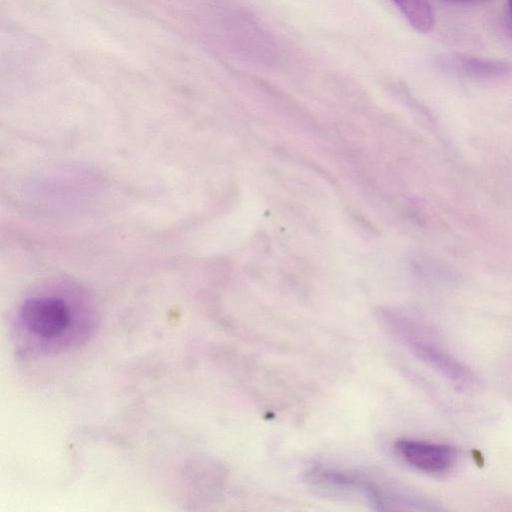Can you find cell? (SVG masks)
<instances>
[{
	"label": "cell",
	"instance_id": "cell-1",
	"mask_svg": "<svg viewBox=\"0 0 512 512\" xmlns=\"http://www.w3.org/2000/svg\"><path fill=\"white\" fill-rule=\"evenodd\" d=\"M19 349L31 355H55L79 347L96 326L89 303L75 292L48 290L21 303L15 319Z\"/></svg>",
	"mask_w": 512,
	"mask_h": 512
},
{
	"label": "cell",
	"instance_id": "cell-2",
	"mask_svg": "<svg viewBox=\"0 0 512 512\" xmlns=\"http://www.w3.org/2000/svg\"><path fill=\"white\" fill-rule=\"evenodd\" d=\"M394 448L407 464L430 474L447 473L458 461L457 449L449 444L401 439Z\"/></svg>",
	"mask_w": 512,
	"mask_h": 512
},
{
	"label": "cell",
	"instance_id": "cell-3",
	"mask_svg": "<svg viewBox=\"0 0 512 512\" xmlns=\"http://www.w3.org/2000/svg\"><path fill=\"white\" fill-rule=\"evenodd\" d=\"M411 347L419 358L436 369L457 389L470 391L478 387L477 376L448 352L430 343L418 340L412 341Z\"/></svg>",
	"mask_w": 512,
	"mask_h": 512
},
{
	"label": "cell",
	"instance_id": "cell-4",
	"mask_svg": "<svg viewBox=\"0 0 512 512\" xmlns=\"http://www.w3.org/2000/svg\"><path fill=\"white\" fill-rule=\"evenodd\" d=\"M437 64L452 73L478 79L497 77L509 70V66L501 61L464 54H450L441 57Z\"/></svg>",
	"mask_w": 512,
	"mask_h": 512
},
{
	"label": "cell",
	"instance_id": "cell-5",
	"mask_svg": "<svg viewBox=\"0 0 512 512\" xmlns=\"http://www.w3.org/2000/svg\"><path fill=\"white\" fill-rule=\"evenodd\" d=\"M404 15L408 23L420 33L430 32L435 16L428 0H391Z\"/></svg>",
	"mask_w": 512,
	"mask_h": 512
},
{
	"label": "cell",
	"instance_id": "cell-6",
	"mask_svg": "<svg viewBox=\"0 0 512 512\" xmlns=\"http://www.w3.org/2000/svg\"><path fill=\"white\" fill-rule=\"evenodd\" d=\"M449 1L458 2V3H473V2H478V1H482V0H449Z\"/></svg>",
	"mask_w": 512,
	"mask_h": 512
},
{
	"label": "cell",
	"instance_id": "cell-7",
	"mask_svg": "<svg viewBox=\"0 0 512 512\" xmlns=\"http://www.w3.org/2000/svg\"><path fill=\"white\" fill-rule=\"evenodd\" d=\"M507 2H508L509 11H510V14H511V17H512V0H507Z\"/></svg>",
	"mask_w": 512,
	"mask_h": 512
}]
</instances>
